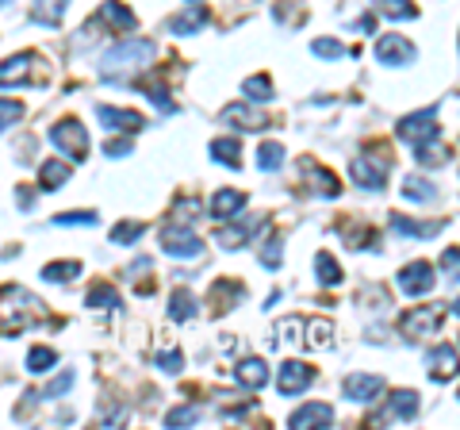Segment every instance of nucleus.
<instances>
[{"mask_svg":"<svg viewBox=\"0 0 460 430\" xmlns=\"http://www.w3.org/2000/svg\"><path fill=\"white\" fill-rule=\"evenodd\" d=\"M234 381L242 384V389H250V392H261L269 384V365L261 362V357H246V362L234 365Z\"/></svg>","mask_w":460,"mask_h":430,"instance_id":"nucleus-13","label":"nucleus"},{"mask_svg":"<svg viewBox=\"0 0 460 430\" xmlns=\"http://www.w3.org/2000/svg\"><path fill=\"white\" fill-rule=\"evenodd\" d=\"M66 181H69V162H42V169H39V189L54 193V189H62Z\"/></svg>","mask_w":460,"mask_h":430,"instance_id":"nucleus-21","label":"nucleus"},{"mask_svg":"<svg viewBox=\"0 0 460 430\" xmlns=\"http://www.w3.org/2000/svg\"><path fill=\"white\" fill-rule=\"evenodd\" d=\"M311 381H314V372L307 365H299V362H288L280 365V377H277V389L284 396H299L304 389H311Z\"/></svg>","mask_w":460,"mask_h":430,"instance_id":"nucleus-12","label":"nucleus"},{"mask_svg":"<svg viewBox=\"0 0 460 430\" xmlns=\"http://www.w3.org/2000/svg\"><path fill=\"white\" fill-rule=\"evenodd\" d=\"M20 116H23V108L16 104V100H0V131H8Z\"/></svg>","mask_w":460,"mask_h":430,"instance_id":"nucleus-42","label":"nucleus"},{"mask_svg":"<svg viewBox=\"0 0 460 430\" xmlns=\"http://www.w3.org/2000/svg\"><path fill=\"white\" fill-rule=\"evenodd\" d=\"M426 365H429V377L434 381H453L456 377V346H438L426 354Z\"/></svg>","mask_w":460,"mask_h":430,"instance_id":"nucleus-16","label":"nucleus"},{"mask_svg":"<svg viewBox=\"0 0 460 430\" xmlns=\"http://www.w3.org/2000/svg\"><path fill=\"white\" fill-rule=\"evenodd\" d=\"M189 4H199V0H189Z\"/></svg>","mask_w":460,"mask_h":430,"instance_id":"nucleus-48","label":"nucleus"},{"mask_svg":"<svg viewBox=\"0 0 460 430\" xmlns=\"http://www.w3.org/2000/svg\"><path fill=\"white\" fill-rule=\"evenodd\" d=\"M204 23H208V12L192 4V12H184V16H172V20H169V31H172V35H192V31H199Z\"/></svg>","mask_w":460,"mask_h":430,"instance_id":"nucleus-23","label":"nucleus"},{"mask_svg":"<svg viewBox=\"0 0 460 430\" xmlns=\"http://www.w3.org/2000/svg\"><path fill=\"white\" fill-rule=\"evenodd\" d=\"M100 20H104L111 31H119V35H127L135 27V12L127 8V4H119V0H108L104 8H100Z\"/></svg>","mask_w":460,"mask_h":430,"instance_id":"nucleus-19","label":"nucleus"},{"mask_svg":"<svg viewBox=\"0 0 460 430\" xmlns=\"http://www.w3.org/2000/svg\"><path fill=\"white\" fill-rule=\"evenodd\" d=\"M280 166H284L280 142H261V147H257V169H261V174H277Z\"/></svg>","mask_w":460,"mask_h":430,"instance_id":"nucleus-25","label":"nucleus"},{"mask_svg":"<svg viewBox=\"0 0 460 430\" xmlns=\"http://www.w3.org/2000/svg\"><path fill=\"white\" fill-rule=\"evenodd\" d=\"M215 242H219L223 250H238L242 242H246V227H226V231L215 235Z\"/></svg>","mask_w":460,"mask_h":430,"instance_id":"nucleus-39","label":"nucleus"},{"mask_svg":"<svg viewBox=\"0 0 460 430\" xmlns=\"http://www.w3.org/2000/svg\"><path fill=\"white\" fill-rule=\"evenodd\" d=\"M392 227L399 235H419V238H429V235L441 231V223H411V219H402V215H395Z\"/></svg>","mask_w":460,"mask_h":430,"instance_id":"nucleus-29","label":"nucleus"},{"mask_svg":"<svg viewBox=\"0 0 460 430\" xmlns=\"http://www.w3.org/2000/svg\"><path fill=\"white\" fill-rule=\"evenodd\" d=\"M199 311V304H196V296L192 292H172L169 296V319H177V323H189L192 319V315Z\"/></svg>","mask_w":460,"mask_h":430,"instance_id":"nucleus-22","label":"nucleus"},{"mask_svg":"<svg viewBox=\"0 0 460 430\" xmlns=\"http://www.w3.org/2000/svg\"><path fill=\"white\" fill-rule=\"evenodd\" d=\"M223 120H226L230 127H238V131H261V127L269 123L261 112H253L250 104H230V108L223 112Z\"/></svg>","mask_w":460,"mask_h":430,"instance_id":"nucleus-17","label":"nucleus"},{"mask_svg":"<svg viewBox=\"0 0 460 430\" xmlns=\"http://www.w3.org/2000/svg\"><path fill=\"white\" fill-rule=\"evenodd\" d=\"M441 265L449 269V277H456V246H449V254L441 257Z\"/></svg>","mask_w":460,"mask_h":430,"instance_id":"nucleus-47","label":"nucleus"},{"mask_svg":"<svg viewBox=\"0 0 460 430\" xmlns=\"http://www.w3.org/2000/svg\"><path fill=\"white\" fill-rule=\"evenodd\" d=\"M66 8H69V0H35L31 4V20L39 27H58L66 16Z\"/></svg>","mask_w":460,"mask_h":430,"instance_id":"nucleus-20","label":"nucleus"},{"mask_svg":"<svg viewBox=\"0 0 460 430\" xmlns=\"http://www.w3.org/2000/svg\"><path fill=\"white\" fill-rule=\"evenodd\" d=\"M50 142L54 150H62L66 157H77V162H84V154H89V135H84V127L77 120H62L50 127Z\"/></svg>","mask_w":460,"mask_h":430,"instance_id":"nucleus-4","label":"nucleus"},{"mask_svg":"<svg viewBox=\"0 0 460 430\" xmlns=\"http://www.w3.org/2000/svg\"><path fill=\"white\" fill-rule=\"evenodd\" d=\"M31 69H35V54H16V58L0 62V89H8V85H27L31 81Z\"/></svg>","mask_w":460,"mask_h":430,"instance_id":"nucleus-14","label":"nucleus"},{"mask_svg":"<svg viewBox=\"0 0 460 430\" xmlns=\"http://www.w3.org/2000/svg\"><path fill=\"white\" fill-rule=\"evenodd\" d=\"M445 319V304H422V308H414L402 315V335H407L411 342L414 338H429V335H438V327Z\"/></svg>","mask_w":460,"mask_h":430,"instance_id":"nucleus-5","label":"nucleus"},{"mask_svg":"<svg viewBox=\"0 0 460 430\" xmlns=\"http://www.w3.org/2000/svg\"><path fill=\"white\" fill-rule=\"evenodd\" d=\"M402 196L414 200V204H429V200H438V189L434 184H426L422 177H411L407 184H402Z\"/></svg>","mask_w":460,"mask_h":430,"instance_id":"nucleus-28","label":"nucleus"},{"mask_svg":"<svg viewBox=\"0 0 460 430\" xmlns=\"http://www.w3.org/2000/svg\"><path fill=\"white\" fill-rule=\"evenodd\" d=\"M438 131H441V123H438V108H422V112H414V116L399 120V127H395V135H399L402 142H411V147H419V142L438 139Z\"/></svg>","mask_w":460,"mask_h":430,"instance_id":"nucleus-3","label":"nucleus"},{"mask_svg":"<svg viewBox=\"0 0 460 430\" xmlns=\"http://www.w3.org/2000/svg\"><path fill=\"white\" fill-rule=\"evenodd\" d=\"M162 250L169 257H196L199 250H204V242H199V235L192 231V227L184 223H169L162 231Z\"/></svg>","mask_w":460,"mask_h":430,"instance_id":"nucleus-6","label":"nucleus"},{"mask_svg":"<svg viewBox=\"0 0 460 430\" xmlns=\"http://www.w3.org/2000/svg\"><path fill=\"white\" fill-rule=\"evenodd\" d=\"M157 369H162V372H172V377H177V372L184 369L181 350H162V354H157Z\"/></svg>","mask_w":460,"mask_h":430,"instance_id":"nucleus-40","label":"nucleus"},{"mask_svg":"<svg viewBox=\"0 0 460 430\" xmlns=\"http://www.w3.org/2000/svg\"><path fill=\"white\" fill-rule=\"evenodd\" d=\"M314 269H319V281L330 284V289H334V284H341V269H338V262H334L330 254H319V257H314Z\"/></svg>","mask_w":460,"mask_h":430,"instance_id":"nucleus-34","label":"nucleus"},{"mask_svg":"<svg viewBox=\"0 0 460 430\" xmlns=\"http://www.w3.org/2000/svg\"><path fill=\"white\" fill-rule=\"evenodd\" d=\"M242 208H246V193H234V189L215 193V200H211V215H215V219H238Z\"/></svg>","mask_w":460,"mask_h":430,"instance_id":"nucleus-18","label":"nucleus"},{"mask_svg":"<svg viewBox=\"0 0 460 430\" xmlns=\"http://www.w3.org/2000/svg\"><path fill=\"white\" fill-rule=\"evenodd\" d=\"M330 423H334V411H330L326 404H304L299 411H292V419H288V426H296V430L330 426Z\"/></svg>","mask_w":460,"mask_h":430,"instance_id":"nucleus-15","label":"nucleus"},{"mask_svg":"<svg viewBox=\"0 0 460 430\" xmlns=\"http://www.w3.org/2000/svg\"><path fill=\"white\" fill-rule=\"evenodd\" d=\"M104 154H108V157H127V154H131V139H115V142H108Z\"/></svg>","mask_w":460,"mask_h":430,"instance_id":"nucleus-45","label":"nucleus"},{"mask_svg":"<svg viewBox=\"0 0 460 430\" xmlns=\"http://www.w3.org/2000/svg\"><path fill=\"white\" fill-rule=\"evenodd\" d=\"M414 411H419V396H414V392L402 389V392L392 396V415H395V419H414Z\"/></svg>","mask_w":460,"mask_h":430,"instance_id":"nucleus-31","label":"nucleus"},{"mask_svg":"<svg viewBox=\"0 0 460 430\" xmlns=\"http://www.w3.org/2000/svg\"><path fill=\"white\" fill-rule=\"evenodd\" d=\"M376 58L384 66H407V62L419 58V50H414V42L402 39V35H384L376 42Z\"/></svg>","mask_w":460,"mask_h":430,"instance_id":"nucleus-9","label":"nucleus"},{"mask_svg":"<svg viewBox=\"0 0 460 430\" xmlns=\"http://www.w3.org/2000/svg\"><path fill=\"white\" fill-rule=\"evenodd\" d=\"M69 389H74V372H62V377L50 381L47 389H42V396H50V399H54V396H66Z\"/></svg>","mask_w":460,"mask_h":430,"instance_id":"nucleus-44","label":"nucleus"},{"mask_svg":"<svg viewBox=\"0 0 460 430\" xmlns=\"http://www.w3.org/2000/svg\"><path fill=\"white\" fill-rule=\"evenodd\" d=\"M395 281H399V289L414 300V296H426L429 289H434L438 277H434V269H429L426 262H411V265H402V273Z\"/></svg>","mask_w":460,"mask_h":430,"instance_id":"nucleus-8","label":"nucleus"},{"mask_svg":"<svg viewBox=\"0 0 460 430\" xmlns=\"http://www.w3.org/2000/svg\"><path fill=\"white\" fill-rule=\"evenodd\" d=\"M311 50H314V54H323V58H341V54H345V47H341L338 39H314V42H311Z\"/></svg>","mask_w":460,"mask_h":430,"instance_id":"nucleus-43","label":"nucleus"},{"mask_svg":"<svg viewBox=\"0 0 460 430\" xmlns=\"http://www.w3.org/2000/svg\"><path fill=\"white\" fill-rule=\"evenodd\" d=\"M414 162L419 166H445L449 162V150H441V142L429 139V142H419V147H414Z\"/></svg>","mask_w":460,"mask_h":430,"instance_id":"nucleus-27","label":"nucleus"},{"mask_svg":"<svg viewBox=\"0 0 460 430\" xmlns=\"http://www.w3.org/2000/svg\"><path fill=\"white\" fill-rule=\"evenodd\" d=\"M165 423L169 426H192V423H199V408H177V411H169Z\"/></svg>","mask_w":460,"mask_h":430,"instance_id":"nucleus-41","label":"nucleus"},{"mask_svg":"<svg viewBox=\"0 0 460 430\" xmlns=\"http://www.w3.org/2000/svg\"><path fill=\"white\" fill-rule=\"evenodd\" d=\"M376 4V12L384 20H414L419 16V8L411 4V0H372Z\"/></svg>","mask_w":460,"mask_h":430,"instance_id":"nucleus-26","label":"nucleus"},{"mask_svg":"<svg viewBox=\"0 0 460 430\" xmlns=\"http://www.w3.org/2000/svg\"><path fill=\"white\" fill-rule=\"evenodd\" d=\"M89 304L93 308H115V304H119V296H115V289H108V284H93V289H89Z\"/></svg>","mask_w":460,"mask_h":430,"instance_id":"nucleus-38","label":"nucleus"},{"mask_svg":"<svg viewBox=\"0 0 460 430\" xmlns=\"http://www.w3.org/2000/svg\"><path fill=\"white\" fill-rule=\"evenodd\" d=\"M96 116H100V127H104V131H127V135L142 131V116H138V112L104 104V108H96Z\"/></svg>","mask_w":460,"mask_h":430,"instance_id":"nucleus-11","label":"nucleus"},{"mask_svg":"<svg viewBox=\"0 0 460 430\" xmlns=\"http://www.w3.org/2000/svg\"><path fill=\"white\" fill-rule=\"evenodd\" d=\"M242 147H238V139H215L211 142V157L219 166H230V169H238L242 166V154H238Z\"/></svg>","mask_w":460,"mask_h":430,"instance_id":"nucleus-24","label":"nucleus"},{"mask_svg":"<svg viewBox=\"0 0 460 430\" xmlns=\"http://www.w3.org/2000/svg\"><path fill=\"white\" fill-rule=\"evenodd\" d=\"M242 89H246L250 100H265V104L277 96V93H272V81L269 77H246V81H242Z\"/></svg>","mask_w":460,"mask_h":430,"instance_id":"nucleus-35","label":"nucleus"},{"mask_svg":"<svg viewBox=\"0 0 460 430\" xmlns=\"http://www.w3.org/2000/svg\"><path fill=\"white\" fill-rule=\"evenodd\" d=\"M280 254H284V238L272 235V238L265 242V250H261V265H265V269H280Z\"/></svg>","mask_w":460,"mask_h":430,"instance_id":"nucleus-37","label":"nucleus"},{"mask_svg":"<svg viewBox=\"0 0 460 430\" xmlns=\"http://www.w3.org/2000/svg\"><path fill=\"white\" fill-rule=\"evenodd\" d=\"M58 362V354L47 350V346H35L31 354H27V372H50Z\"/></svg>","mask_w":460,"mask_h":430,"instance_id":"nucleus-33","label":"nucleus"},{"mask_svg":"<svg viewBox=\"0 0 460 430\" xmlns=\"http://www.w3.org/2000/svg\"><path fill=\"white\" fill-rule=\"evenodd\" d=\"M380 392H384V377H372V372H353V377H345V399L372 404Z\"/></svg>","mask_w":460,"mask_h":430,"instance_id":"nucleus-10","label":"nucleus"},{"mask_svg":"<svg viewBox=\"0 0 460 430\" xmlns=\"http://www.w3.org/2000/svg\"><path fill=\"white\" fill-rule=\"evenodd\" d=\"M54 223H62V227H69V223H84V227H93V223H96V215H93V211H81V215H58Z\"/></svg>","mask_w":460,"mask_h":430,"instance_id":"nucleus-46","label":"nucleus"},{"mask_svg":"<svg viewBox=\"0 0 460 430\" xmlns=\"http://www.w3.org/2000/svg\"><path fill=\"white\" fill-rule=\"evenodd\" d=\"M42 315L47 311H42V304L31 292L16 289V284L0 289V335H16V331H23V327L39 323Z\"/></svg>","mask_w":460,"mask_h":430,"instance_id":"nucleus-1","label":"nucleus"},{"mask_svg":"<svg viewBox=\"0 0 460 430\" xmlns=\"http://www.w3.org/2000/svg\"><path fill=\"white\" fill-rule=\"evenodd\" d=\"M353 181L361 184V189H384V177H387V157H380V154H372V150H365V154H357L353 157Z\"/></svg>","mask_w":460,"mask_h":430,"instance_id":"nucleus-7","label":"nucleus"},{"mask_svg":"<svg viewBox=\"0 0 460 430\" xmlns=\"http://www.w3.org/2000/svg\"><path fill=\"white\" fill-rule=\"evenodd\" d=\"M74 273H81V262H50V265H42V281H54V284L69 281Z\"/></svg>","mask_w":460,"mask_h":430,"instance_id":"nucleus-30","label":"nucleus"},{"mask_svg":"<svg viewBox=\"0 0 460 430\" xmlns=\"http://www.w3.org/2000/svg\"><path fill=\"white\" fill-rule=\"evenodd\" d=\"M0 4H8V0H0Z\"/></svg>","mask_w":460,"mask_h":430,"instance_id":"nucleus-49","label":"nucleus"},{"mask_svg":"<svg viewBox=\"0 0 460 430\" xmlns=\"http://www.w3.org/2000/svg\"><path fill=\"white\" fill-rule=\"evenodd\" d=\"M307 169L314 174V189H319L323 196H338V193H341V184L334 181V174H330V169H314L311 162H307Z\"/></svg>","mask_w":460,"mask_h":430,"instance_id":"nucleus-36","label":"nucleus"},{"mask_svg":"<svg viewBox=\"0 0 460 430\" xmlns=\"http://www.w3.org/2000/svg\"><path fill=\"white\" fill-rule=\"evenodd\" d=\"M142 231H146V227H142V223H135V219H127V223H115L111 227V242H119V246H131V242L135 238H142Z\"/></svg>","mask_w":460,"mask_h":430,"instance_id":"nucleus-32","label":"nucleus"},{"mask_svg":"<svg viewBox=\"0 0 460 430\" xmlns=\"http://www.w3.org/2000/svg\"><path fill=\"white\" fill-rule=\"evenodd\" d=\"M154 54H157V47L150 39H127V42H119V47H111L104 54V77H111V81L131 77V74H138V69L150 66Z\"/></svg>","mask_w":460,"mask_h":430,"instance_id":"nucleus-2","label":"nucleus"}]
</instances>
